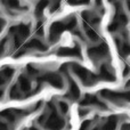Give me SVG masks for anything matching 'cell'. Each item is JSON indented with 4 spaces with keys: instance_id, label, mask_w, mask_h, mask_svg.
<instances>
[{
    "instance_id": "obj_1",
    "label": "cell",
    "mask_w": 130,
    "mask_h": 130,
    "mask_svg": "<svg viewBox=\"0 0 130 130\" xmlns=\"http://www.w3.org/2000/svg\"><path fill=\"white\" fill-rule=\"evenodd\" d=\"M89 54L90 56L92 57V58H102L103 56H105L106 54H107V47H106L105 45L103 46H98V47H94L92 49L89 50Z\"/></svg>"
},
{
    "instance_id": "obj_2",
    "label": "cell",
    "mask_w": 130,
    "mask_h": 130,
    "mask_svg": "<svg viewBox=\"0 0 130 130\" xmlns=\"http://www.w3.org/2000/svg\"><path fill=\"white\" fill-rule=\"evenodd\" d=\"M4 4L6 5L7 8L11 9V10H21L22 6L18 0H4Z\"/></svg>"
},
{
    "instance_id": "obj_3",
    "label": "cell",
    "mask_w": 130,
    "mask_h": 130,
    "mask_svg": "<svg viewBox=\"0 0 130 130\" xmlns=\"http://www.w3.org/2000/svg\"><path fill=\"white\" fill-rule=\"evenodd\" d=\"M47 4H48L47 0H41V1L38 4V6H37V14L42 13V10L45 9V7L47 6Z\"/></svg>"
},
{
    "instance_id": "obj_4",
    "label": "cell",
    "mask_w": 130,
    "mask_h": 130,
    "mask_svg": "<svg viewBox=\"0 0 130 130\" xmlns=\"http://www.w3.org/2000/svg\"><path fill=\"white\" fill-rule=\"evenodd\" d=\"M4 24H5V22L2 20H0V31H1V29H2V26H4Z\"/></svg>"
}]
</instances>
